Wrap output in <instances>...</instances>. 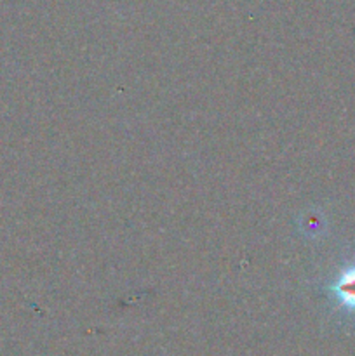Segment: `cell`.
Here are the masks:
<instances>
[{"mask_svg":"<svg viewBox=\"0 0 355 356\" xmlns=\"http://www.w3.org/2000/svg\"><path fill=\"white\" fill-rule=\"evenodd\" d=\"M331 292L343 308L355 313V263L338 275L334 284L331 285Z\"/></svg>","mask_w":355,"mask_h":356,"instance_id":"6da1fadb","label":"cell"}]
</instances>
